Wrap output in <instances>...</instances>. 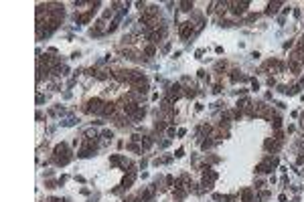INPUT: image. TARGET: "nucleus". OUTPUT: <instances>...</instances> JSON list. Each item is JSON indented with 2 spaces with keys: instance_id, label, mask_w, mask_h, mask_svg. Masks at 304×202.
<instances>
[{
  "instance_id": "1",
  "label": "nucleus",
  "mask_w": 304,
  "mask_h": 202,
  "mask_svg": "<svg viewBox=\"0 0 304 202\" xmlns=\"http://www.w3.org/2000/svg\"><path fill=\"white\" fill-rule=\"evenodd\" d=\"M55 160H57V164H67L69 156H67V148L65 146H57L55 148Z\"/></svg>"
},
{
  "instance_id": "2",
  "label": "nucleus",
  "mask_w": 304,
  "mask_h": 202,
  "mask_svg": "<svg viewBox=\"0 0 304 202\" xmlns=\"http://www.w3.org/2000/svg\"><path fill=\"white\" fill-rule=\"evenodd\" d=\"M193 34V22H182L181 24V36L182 39H189Z\"/></svg>"
},
{
  "instance_id": "3",
  "label": "nucleus",
  "mask_w": 304,
  "mask_h": 202,
  "mask_svg": "<svg viewBox=\"0 0 304 202\" xmlns=\"http://www.w3.org/2000/svg\"><path fill=\"white\" fill-rule=\"evenodd\" d=\"M215 178H217V174L213 172V170H209V168H207V172H205V176H203V184H205V186L209 188L211 184H213V180H215Z\"/></svg>"
},
{
  "instance_id": "4",
  "label": "nucleus",
  "mask_w": 304,
  "mask_h": 202,
  "mask_svg": "<svg viewBox=\"0 0 304 202\" xmlns=\"http://www.w3.org/2000/svg\"><path fill=\"white\" fill-rule=\"evenodd\" d=\"M87 105H89L87 111H93V113H100V111H103V107H101V101H100V99H91Z\"/></svg>"
},
{
  "instance_id": "5",
  "label": "nucleus",
  "mask_w": 304,
  "mask_h": 202,
  "mask_svg": "<svg viewBox=\"0 0 304 202\" xmlns=\"http://www.w3.org/2000/svg\"><path fill=\"white\" fill-rule=\"evenodd\" d=\"M114 111H116L114 103H106V105H103V113L106 115H114Z\"/></svg>"
},
{
  "instance_id": "6",
  "label": "nucleus",
  "mask_w": 304,
  "mask_h": 202,
  "mask_svg": "<svg viewBox=\"0 0 304 202\" xmlns=\"http://www.w3.org/2000/svg\"><path fill=\"white\" fill-rule=\"evenodd\" d=\"M251 196H253L251 190H243V192H241V200L243 202H251Z\"/></svg>"
},
{
  "instance_id": "7",
  "label": "nucleus",
  "mask_w": 304,
  "mask_h": 202,
  "mask_svg": "<svg viewBox=\"0 0 304 202\" xmlns=\"http://www.w3.org/2000/svg\"><path fill=\"white\" fill-rule=\"evenodd\" d=\"M280 6V2H274V4H268V14H274Z\"/></svg>"
},
{
  "instance_id": "8",
  "label": "nucleus",
  "mask_w": 304,
  "mask_h": 202,
  "mask_svg": "<svg viewBox=\"0 0 304 202\" xmlns=\"http://www.w3.org/2000/svg\"><path fill=\"white\" fill-rule=\"evenodd\" d=\"M181 6H182V10H191V8H193V2H182Z\"/></svg>"
},
{
  "instance_id": "9",
  "label": "nucleus",
  "mask_w": 304,
  "mask_h": 202,
  "mask_svg": "<svg viewBox=\"0 0 304 202\" xmlns=\"http://www.w3.org/2000/svg\"><path fill=\"white\" fill-rule=\"evenodd\" d=\"M146 55H154V47H148V49H146Z\"/></svg>"
}]
</instances>
